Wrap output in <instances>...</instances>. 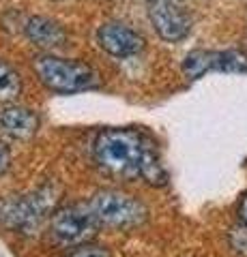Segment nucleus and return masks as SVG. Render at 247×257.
I'll return each instance as SVG.
<instances>
[{"label":"nucleus","mask_w":247,"mask_h":257,"mask_svg":"<svg viewBox=\"0 0 247 257\" xmlns=\"http://www.w3.org/2000/svg\"><path fill=\"white\" fill-rule=\"evenodd\" d=\"M93 163L114 178L142 180L150 187L168 184V170L157 144L140 128H103L91 144Z\"/></svg>","instance_id":"1"},{"label":"nucleus","mask_w":247,"mask_h":257,"mask_svg":"<svg viewBox=\"0 0 247 257\" xmlns=\"http://www.w3.org/2000/svg\"><path fill=\"white\" fill-rule=\"evenodd\" d=\"M33 69L47 90L56 94H75L93 90L101 84V75L91 64L73 58H60L56 54L41 52L35 56Z\"/></svg>","instance_id":"2"},{"label":"nucleus","mask_w":247,"mask_h":257,"mask_svg":"<svg viewBox=\"0 0 247 257\" xmlns=\"http://www.w3.org/2000/svg\"><path fill=\"white\" fill-rule=\"evenodd\" d=\"M58 193L52 187H41L26 195H7L0 199V227L24 236H35L47 216L56 210Z\"/></svg>","instance_id":"3"},{"label":"nucleus","mask_w":247,"mask_h":257,"mask_svg":"<svg viewBox=\"0 0 247 257\" xmlns=\"http://www.w3.org/2000/svg\"><path fill=\"white\" fill-rule=\"evenodd\" d=\"M89 206L99 229H133L148 219L146 204L123 189H99L93 193Z\"/></svg>","instance_id":"4"},{"label":"nucleus","mask_w":247,"mask_h":257,"mask_svg":"<svg viewBox=\"0 0 247 257\" xmlns=\"http://www.w3.org/2000/svg\"><path fill=\"white\" fill-rule=\"evenodd\" d=\"M99 229L89 202L62 204L50 216V234L60 246H79Z\"/></svg>","instance_id":"5"},{"label":"nucleus","mask_w":247,"mask_h":257,"mask_svg":"<svg viewBox=\"0 0 247 257\" xmlns=\"http://www.w3.org/2000/svg\"><path fill=\"white\" fill-rule=\"evenodd\" d=\"M146 13L163 41L177 43L191 32V15L181 0H146Z\"/></svg>","instance_id":"6"},{"label":"nucleus","mask_w":247,"mask_h":257,"mask_svg":"<svg viewBox=\"0 0 247 257\" xmlns=\"http://www.w3.org/2000/svg\"><path fill=\"white\" fill-rule=\"evenodd\" d=\"M97 43L114 58H129L142 52L144 37L123 22H106L97 30Z\"/></svg>","instance_id":"7"},{"label":"nucleus","mask_w":247,"mask_h":257,"mask_svg":"<svg viewBox=\"0 0 247 257\" xmlns=\"http://www.w3.org/2000/svg\"><path fill=\"white\" fill-rule=\"evenodd\" d=\"M39 114L30 107L9 103L0 109V128L13 140H30L39 131Z\"/></svg>","instance_id":"8"},{"label":"nucleus","mask_w":247,"mask_h":257,"mask_svg":"<svg viewBox=\"0 0 247 257\" xmlns=\"http://www.w3.org/2000/svg\"><path fill=\"white\" fill-rule=\"evenodd\" d=\"M24 35L33 45L50 52L54 47H60L67 41V32L56 20L45 15H33L24 22Z\"/></svg>","instance_id":"9"},{"label":"nucleus","mask_w":247,"mask_h":257,"mask_svg":"<svg viewBox=\"0 0 247 257\" xmlns=\"http://www.w3.org/2000/svg\"><path fill=\"white\" fill-rule=\"evenodd\" d=\"M183 71L189 79H200L202 75L215 71V52L213 50H194L183 60Z\"/></svg>","instance_id":"10"},{"label":"nucleus","mask_w":247,"mask_h":257,"mask_svg":"<svg viewBox=\"0 0 247 257\" xmlns=\"http://www.w3.org/2000/svg\"><path fill=\"white\" fill-rule=\"evenodd\" d=\"M22 94V77L9 62L0 58V101L13 103Z\"/></svg>","instance_id":"11"},{"label":"nucleus","mask_w":247,"mask_h":257,"mask_svg":"<svg viewBox=\"0 0 247 257\" xmlns=\"http://www.w3.org/2000/svg\"><path fill=\"white\" fill-rule=\"evenodd\" d=\"M215 71H219V73H247V52L243 50L215 52Z\"/></svg>","instance_id":"12"},{"label":"nucleus","mask_w":247,"mask_h":257,"mask_svg":"<svg viewBox=\"0 0 247 257\" xmlns=\"http://www.w3.org/2000/svg\"><path fill=\"white\" fill-rule=\"evenodd\" d=\"M65 257H112L110 248L106 244H97V242H86L75 246L71 253H67Z\"/></svg>","instance_id":"13"},{"label":"nucleus","mask_w":247,"mask_h":257,"mask_svg":"<svg viewBox=\"0 0 247 257\" xmlns=\"http://www.w3.org/2000/svg\"><path fill=\"white\" fill-rule=\"evenodd\" d=\"M228 240H230L232 251H236L238 255L247 257V227H245V225H236V227L230 229Z\"/></svg>","instance_id":"14"},{"label":"nucleus","mask_w":247,"mask_h":257,"mask_svg":"<svg viewBox=\"0 0 247 257\" xmlns=\"http://www.w3.org/2000/svg\"><path fill=\"white\" fill-rule=\"evenodd\" d=\"M9 167H11V150L5 142H0V178L9 172Z\"/></svg>","instance_id":"15"},{"label":"nucleus","mask_w":247,"mask_h":257,"mask_svg":"<svg viewBox=\"0 0 247 257\" xmlns=\"http://www.w3.org/2000/svg\"><path fill=\"white\" fill-rule=\"evenodd\" d=\"M236 214H238V221H241V225H245V227H247V193H245L241 199H238Z\"/></svg>","instance_id":"16"}]
</instances>
